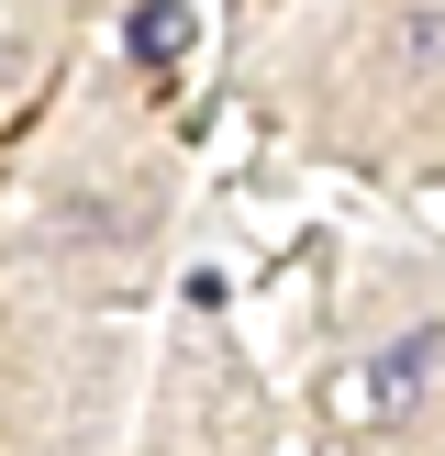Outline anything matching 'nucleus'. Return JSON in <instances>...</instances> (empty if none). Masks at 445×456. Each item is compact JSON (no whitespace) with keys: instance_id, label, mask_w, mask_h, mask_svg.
I'll return each mask as SVG.
<instances>
[{"instance_id":"1","label":"nucleus","mask_w":445,"mask_h":456,"mask_svg":"<svg viewBox=\"0 0 445 456\" xmlns=\"http://www.w3.org/2000/svg\"><path fill=\"white\" fill-rule=\"evenodd\" d=\"M434 368H445V323H412V334H390V346L356 368V390H368V412H412Z\"/></svg>"},{"instance_id":"2","label":"nucleus","mask_w":445,"mask_h":456,"mask_svg":"<svg viewBox=\"0 0 445 456\" xmlns=\"http://www.w3.org/2000/svg\"><path fill=\"white\" fill-rule=\"evenodd\" d=\"M111 245H134V212L101 190H67L56 223H44V256H111Z\"/></svg>"},{"instance_id":"3","label":"nucleus","mask_w":445,"mask_h":456,"mask_svg":"<svg viewBox=\"0 0 445 456\" xmlns=\"http://www.w3.org/2000/svg\"><path fill=\"white\" fill-rule=\"evenodd\" d=\"M123 45L145 67H178V56H190V0H145V12L123 22Z\"/></svg>"},{"instance_id":"4","label":"nucleus","mask_w":445,"mask_h":456,"mask_svg":"<svg viewBox=\"0 0 445 456\" xmlns=\"http://www.w3.org/2000/svg\"><path fill=\"white\" fill-rule=\"evenodd\" d=\"M400 67H445V12H412V22H400Z\"/></svg>"}]
</instances>
